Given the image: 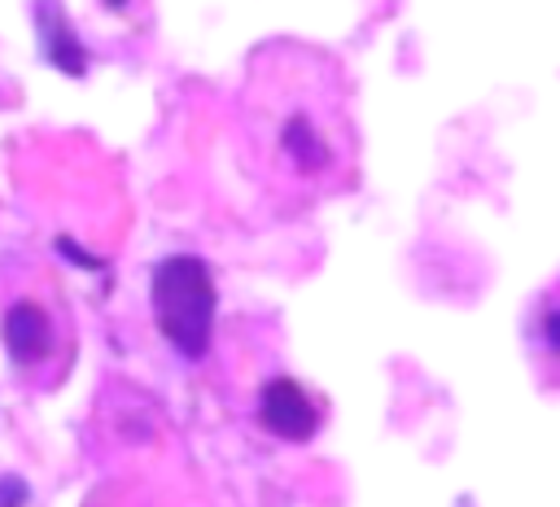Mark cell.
I'll return each instance as SVG.
<instances>
[{
    "instance_id": "6da1fadb",
    "label": "cell",
    "mask_w": 560,
    "mask_h": 507,
    "mask_svg": "<svg viewBox=\"0 0 560 507\" xmlns=\"http://www.w3.org/2000/svg\"><path fill=\"white\" fill-rule=\"evenodd\" d=\"M153 319L158 332L184 354V358H201L210 350V332H214V275L197 254H171L153 267Z\"/></svg>"
},
{
    "instance_id": "7a4b0ae2",
    "label": "cell",
    "mask_w": 560,
    "mask_h": 507,
    "mask_svg": "<svg viewBox=\"0 0 560 507\" xmlns=\"http://www.w3.org/2000/svg\"><path fill=\"white\" fill-rule=\"evenodd\" d=\"M258 420L280 441H311L319 428V411L311 393L293 376H271L258 393Z\"/></svg>"
},
{
    "instance_id": "3957f363",
    "label": "cell",
    "mask_w": 560,
    "mask_h": 507,
    "mask_svg": "<svg viewBox=\"0 0 560 507\" xmlns=\"http://www.w3.org/2000/svg\"><path fill=\"white\" fill-rule=\"evenodd\" d=\"M0 337H4V350L18 358V363H39L48 350H52V323L44 315V306L35 302H13L0 319Z\"/></svg>"
},
{
    "instance_id": "277c9868",
    "label": "cell",
    "mask_w": 560,
    "mask_h": 507,
    "mask_svg": "<svg viewBox=\"0 0 560 507\" xmlns=\"http://www.w3.org/2000/svg\"><path fill=\"white\" fill-rule=\"evenodd\" d=\"M39 35H44V52H48L52 70H61L66 79H83L88 74V52H83L79 35L66 26V17L52 9V0L39 9Z\"/></svg>"
},
{
    "instance_id": "5b68a950",
    "label": "cell",
    "mask_w": 560,
    "mask_h": 507,
    "mask_svg": "<svg viewBox=\"0 0 560 507\" xmlns=\"http://www.w3.org/2000/svg\"><path fill=\"white\" fill-rule=\"evenodd\" d=\"M280 144H284V153L293 157V166H298L302 175H315V170L328 166V144H324V135L311 127L306 114H293V118L284 122Z\"/></svg>"
},
{
    "instance_id": "8992f818",
    "label": "cell",
    "mask_w": 560,
    "mask_h": 507,
    "mask_svg": "<svg viewBox=\"0 0 560 507\" xmlns=\"http://www.w3.org/2000/svg\"><path fill=\"white\" fill-rule=\"evenodd\" d=\"M57 254H61L66 262H74V267H83V271H101V267H105L101 258H92V254H88L83 245H74L70 236H57Z\"/></svg>"
},
{
    "instance_id": "52a82bcc",
    "label": "cell",
    "mask_w": 560,
    "mask_h": 507,
    "mask_svg": "<svg viewBox=\"0 0 560 507\" xmlns=\"http://www.w3.org/2000/svg\"><path fill=\"white\" fill-rule=\"evenodd\" d=\"M31 490L22 476H0V507H26Z\"/></svg>"
},
{
    "instance_id": "ba28073f",
    "label": "cell",
    "mask_w": 560,
    "mask_h": 507,
    "mask_svg": "<svg viewBox=\"0 0 560 507\" xmlns=\"http://www.w3.org/2000/svg\"><path fill=\"white\" fill-rule=\"evenodd\" d=\"M542 332H547V345L556 350V341H560V337H556V310H547V315H542Z\"/></svg>"
},
{
    "instance_id": "9c48e42d",
    "label": "cell",
    "mask_w": 560,
    "mask_h": 507,
    "mask_svg": "<svg viewBox=\"0 0 560 507\" xmlns=\"http://www.w3.org/2000/svg\"><path fill=\"white\" fill-rule=\"evenodd\" d=\"M105 4H109V9H122V4H127V0H105Z\"/></svg>"
}]
</instances>
